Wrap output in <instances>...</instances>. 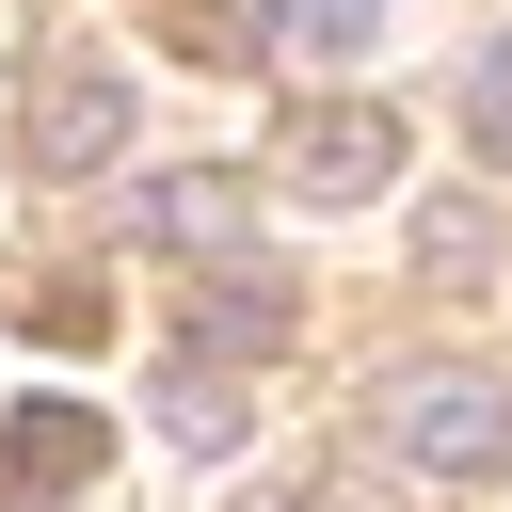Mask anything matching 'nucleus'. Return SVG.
<instances>
[{
	"instance_id": "6e6552de",
	"label": "nucleus",
	"mask_w": 512,
	"mask_h": 512,
	"mask_svg": "<svg viewBox=\"0 0 512 512\" xmlns=\"http://www.w3.org/2000/svg\"><path fill=\"white\" fill-rule=\"evenodd\" d=\"M160 416H176V448H224V432H240V384H224L208 352H176V368H160Z\"/></svg>"
},
{
	"instance_id": "1a4fd4ad",
	"label": "nucleus",
	"mask_w": 512,
	"mask_h": 512,
	"mask_svg": "<svg viewBox=\"0 0 512 512\" xmlns=\"http://www.w3.org/2000/svg\"><path fill=\"white\" fill-rule=\"evenodd\" d=\"M416 272H432V288H480V272H496V224H480V208H432V224H416Z\"/></svg>"
},
{
	"instance_id": "0eeeda50",
	"label": "nucleus",
	"mask_w": 512,
	"mask_h": 512,
	"mask_svg": "<svg viewBox=\"0 0 512 512\" xmlns=\"http://www.w3.org/2000/svg\"><path fill=\"white\" fill-rule=\"evenodd\" d=\"M176 48H192V64H272L288 16H272V0H176Z\"/></svg>"
},
{
	"instance_id": "f8f14e48",
	"label": "nucleus",
	"mask_w": 512,
	"mask_h": 512,
	"mask_svg": "<svg viewBox=\"0 0 512 512\" xmlns=\"http://www.w3.org/2000/svg\"><path fill=\"white\" fill-rule=\"evenodd\" d=\"M304 512H368V496H352V480H320V496H304Z\"/></svg>"
},
{
	"instance_id": "9d476101",
	"label": "nucleus",
	"mask_w": 512,
	"mask_h": 512,
	"mask_svg": "<svg viewBox=\"0 0 512 512\" xmlns=\"http://www.w3.org/2000/svg\"><path fill=\"white\" fill-rule=\"evenodd\" d=\"M384 16H400V0H288V48L352 64V48H384Z\"/></svg>"
},
{
	"instance_id": "f03ea898",
	"label": "nucleus",
	"mask_w": 512,
	"mask_h": 512,
	"mask_svg": "<svg viewBox=\"0 0 512 512\" xmlns=\"http://www.w3.org/2000/svg\"><path fill=\"white\" fill-rule=\"evenodd\" d=\"M400 160H416V128L368 112V96L288 112V192H304V208H368V192H400Z\"/></svg>"
},
{
	"instance_id": "f257e3e1",
	"label": "nucleus",
	"mask_w": 512,
	"mask_h": 512,
	"mask_svg": "<svg viewBox=\"0 0 512 512\" xmlns=\"http://www.w3.org/2000/svg\"><path fill=\"white\" fill-rule=\"evenodd\" d=\"M384 432H400L432 480H512V384H496V368H400V384H384Z\"/></svg>"
},
{
	"instance_id": "20e7f679",
	"label": "nucleus",
	"mask_w": 512,
	"mask_h": 512,
	"mask_svg": "<svg viewBox=\"0 0 512 512\" xmlns=\"http://www.w3.org/2000/svg\"><path fill=\"white\" fill-rule=\"evenodd\" d=\"M112 128H128V80H112V64H48V80H32L16 160H32V176H96V160H112Z\"/></svg>"
},
{
	"instance_id": "7ed1b4c3",
	"label": "nucleus",
	"mask_w": 512,
	"mask_h": 512,
	"mask_svg": "<svg viewBox=\"0 0 512 512\" xmlns=\"http://www.w3.org/2000/svg\"><path fill=\"white\" fill-rule=\"evenodd\" d=\"M96 464H112V416H96V400H64V384H48V400H16V416H0V512H64Z\"/></svg>"
},
{
	"instance_id": "39448f33",
	"label": "nucleus",
	"mask_w": 512,
	"mask_h": 512,
	"mask_svg": "<svg viewBox=\"0 0 512 512\" xmlns=\"http://www.w3.org/2000/svg\"><path fill=\"white\" fill-rule=\"evenodd\" d=\"M128 240H144V256H240V240H256V192H240V176H144V192H128Z\"/></svg>"
},
{
	"instance_id": "9b49d317",
	"label": "nucleus",
	"mask_w": 512,
	"mask_h": 512,
	"mask_svg": "<svg viewBox=\"0 0 512 512\" xmlns=\"http://www.w3.org/2000/svg\"><path fill=\"white\" fill-rule=\"evenodd\" d=\"M464 128H480V160H512V32L464 64Z\"/></svg>"
},
{
	"instance_id": "423d86ee",
	"label": "nucleus",
	"mask_w": 512,
	"mask_h": 512,
	"mask_svg": "<svg viewBox=\"0 0 512 512\" xmlns=\"http://www.w3.org/2000/svg\"><path fill=\"white\" fill-rule=\"evenodd\" d=\"M176 352H208V368L288 352V288H272V272H208V288H192V320H176Z\"/></svg>"
}]
</instances>
